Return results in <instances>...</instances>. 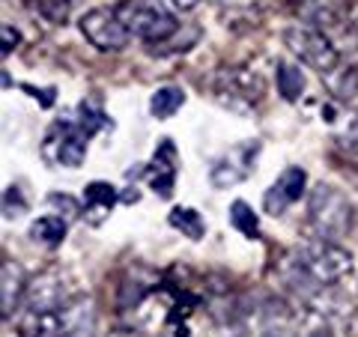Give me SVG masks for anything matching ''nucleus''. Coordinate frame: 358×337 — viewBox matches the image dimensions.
<instances>
[{"instance_id":"obj_1","label":"nucleus","mask_w":358,"mask_h":337,"mask_svg":"<svg viewBox=\"0 0 358 337\" xmlns=\"http://www.w3.org/2000/svg\"><path fill=\"white\" fill-rule=\"evenodd\" d=\"M281 272H284L287 287H293L301 299H308L310 293L338 284V280L350 275L352 254L334 239L317 236V239H308L289 251Z\"/></svg>"},{"instance_id":"obj_2","label":"nucleus","mask_w":358,"mask_h":337,"mask_svg":"<svg viewBox=\"0 0 358 337\" xmlns=\"http://www.w3.org/2000/svg\"><path fill=\"white\" fill-rule=\"evenodd\" d=\"M308 218H310V227L317 230V236L343 239L355 224V206L343 191L320 182V185H313L308 194Z\"/></svg>"},{"instance_id":"obj_3","label":"nucleus","mask_w":358,"mask_h":337,"mask_svg":"<svg viewBox=\"0 0 358 337\" xmlns=\"http://www.w3.org/2000/svg\"><path fill=\"white\" fill-rule=\"evenodd\" d=\"M117 13L126 21L131 36H138L150 45H162L179 30L173 9L164 0H122Z\"/></svg>"},{"instance_id":"obj_4","label":"nucleus","mask_w":358,"mask_h":337,"mask_svg":"<svg viewBox=\"0 0 358 337\" xmlns=\"http://www.w3.org/2000/svg\"><path fill=\"white\" fill-rule=\"evenodd\" d=\"M284 45L301 63L310 66V69L320 75L334 72L341 63V48L322 30L310 27V24H293L284 33Z\"/></svg>"},{"instance_id":"obj_5","label":"nucleus","mask_w":358,"mask_h":337,"mask_svg":"<svg viewBox=\"0 0 358 337\" xmlns=\"http://www.w3.org/2000/svg\"><path fill=\"white\" fill-rule=\"evenodd\" d=\"M212 93H215V99L224 108L248 114V110H254L263 102L266 84H263V78L251 69H221L212 78Z\"/></svg>"},{"instance_id":"obj_6","label":"nucleus","mask_w":358,"mask_h":337,"mask_svg":"<svg viewBox=\"0 0 358 337\" xmlns=\"http://www.w3.org/2000/svg\"><path fill=\"white\" fill-rule=\"evenodd\" d=\"M87 141L90 134L72 120H60L45 131L42 138V159L54 164V167H66V171H75L81 167L87 159Z\"/></svg>"},{"instance_id":"obj_7","label":"nucleus","mask_w":358,"mask_h":337,"mask_svg":"<svg viewBox=\"0 0 358 337\" xmlns=\"http://www.w3.org/2000/svg\"><path fill=\"white\" fill-rule=\"evenodd\" d=\"M81 33L84 39L99 51H122L131 39L126 21L120 18L117 9H90L81 18Z\"/></svg>"},{"instance_id":"obj_8","label":"nucleus","mask_w":358,"mask_h":337,"mask_svg":"<svg viewBox=\"0 0 358 337\" xmlns=\"http://www.w3.org/2000/svg\"><path fill=\"white\" fill-rule=\"evenodd\" d=\"M257 152H260V143L257 141H245V143H236L233 150H227L209 171L212 185L215 188H230V185H239L242 179H248L251 171H254Z\"/></svg>"},{"instance_id":"obj_9","label":"nucleus","mask_w":358,"mask_h":337,"mask_svg":"<svg viewBox=\"0 0 358 337\" xmlns=\"http://www.w3.org/2000/svg\"><path fill=\"white\" fill-rule=\"evenodd\" d=\"M72 296L75 293L69 289V280H66V275L57 272V268H48V272L36 275L27 284L24 308H30V310H60Z\"/></svg>"},{"instance_id":"obj_10","label":"nucleus","mask_w":358,"mask_h":337,"mask_svg":"<svg viewBox=\"0 0 358 337\" xmlns=\"http://www.w3.org/2000/svg\"><path fill=\"white\" fill-rule=\"evenodd\" d=\"M305 182H308V173L301 167H287V171L268 185L266 197H263V206L268 215H284V212L296 203V200L305 194Z\"/></svg>"},{"instance_id":"obj_11","label":"nucleus","mask_w":358,"mask_h":337,"mask_svg":"<svg viewBox=\"0 0 358 337\" xmlns=\"http://www.w3.org/2000/svg\"><path fill=\"white\" fill-rule=\"evenodd\" d=\"M60 337H96V305L84 293H75L60 308Z\"/></svg>"},{"instance_id":"obj_12","label":"nucleus","mask_w":358,"mask_h":337,"mask_svg":"<svg viewBox=\"0 0 358 337\" xmlns=\"http://www.w3.org/2000/svg\"><path fill=\"white\" fill-rule=\"evenodd\" d=\"M176 150H173V143L171 141H162V147L159 152L152 155V162H150V171H147V179H150V185L159 191L162 197H171L173 194V182H176Z\"/></svg>"},{"instance_id":"obj_13","label":"nucleus","mask_w":358,"mask_h":337,"mask_svg":"<svg viewBox=\"0 0 358 337\" xmlns=\"http://www.w3.org/2000/svg\"><path fill=\"white\" fill-rule=\"evenodd\" d=\"M27 293V280H24V268L15 260H6L0 268V308H3V317L9 320L21 305V296Z\"/></svg>"},{"instance_id":"obj_14","label":"nucleus","mask_w":358,"mask_h":337,"mask_svg":"<svg viewBox=\"0 0 358 337\" xmlns=\"http://www.w3.org/2000/svg\"><path fill=\"white\" fill-rule=\"evenodd\" d=\"M117 197L120 194H117L114 185H108V182H90L84 188V218L90 224H102L110 215V209H114Z\"/></svg>"},{"instance_id":"obj_15","label":"nucleus","mask_w":358,"mask_h":337,"mask_svg":"<svg viewBox=\"0 0 358 337\" xmlns=\"http://www.w3.org/2000/svg\"><path fill=\"white\" fill-rule=\"evenodd\" d=\"M18 334L21 337H60V310H30V308H24Z\"/></svg>"},{"instance_id":"obj_16","label":"nucleus","mask_w":358,"mask_h":337,"mask_svg":"<svg viewBox=\"0 0 358 337\" xmlns=\"http://www.w3.org/2000/svg\"><path fill=\"white\" fill-rule=\"evenodd\" d=\"M66 230H69L66 218H60V215H39L36 221L30 224V239L45 245V248H57V245H63V239H66Z\"/></svg>"},{"instance_id":"obj_17","label":"nucleus","mask_w":358,"mask_h":337,"mask_svg":"<svg viewBox=\"0 0 358 337\" xmlns=\"http://www.w3.org/2000/svg\"><path fill=\"white\" fill-rule=\"evenodd\" d=\"M182 105H185L182 87L167 84V87H159V89L152 93V99H150V114H152L155 120H171Z\"/></svg>"},{"instance_id":"obj_18","label":"nucleus","mask_w":358,"mask_h":337,"mask_svg":"<svg viewBox=\"0 0 358 337\" xmlns=\"http://www.w3.org/2000/svg\"><path fill=\"white\" fill-rule=\"evenodd\" d=\"M167 221H171V227H176L179 233H185L192 242H200L206 233V224H203V215L188 206H176L171 215H167Z\"/></svg>"},{"instance_id":"obj_19","label":"nucleus","mask_w":358,"mask_h":337,"mask_svg":"<svg viewBox=\"0 0 358 337\" xmlns=\"http://www.w3.org/2000/svg\"><path fill=\"white\" fill-rule=\"evenodd\" d=\"M301 89H305V75H301V69L281 60L278 63V93H281L287 102H299Z\"/></svg>"},{"instance_id":"obj_20","label":"nucleus","mask_w":358,"mask_h":337,"mask_svg":"<svg viewBox=\"0 0 358 337\" xmlns=\"http://www.w3.org/2000/svg\"><path fill=\"white\" fill-rule=\"evenodd\" d=\"M230 224L242 236H248V239H257V236H260V218H257V212L248 203H245V200H233V206H230Z\"/></svg>"},{"instance_id":"obj_21","label":"nucleus","mask_w":358,"mask_h":337,"mask_svg":"<svg viewBox=\"0 0 358 337\" xmlns=\"http://www.w3.org/2000/svg\"><path fill=\"white\" fill-rule=\"evenodd\" d=\"M78 126H81L90 138H93V134H99L102 129H110V120H108L105 110L96 108L93 102H81V105H78Z\"/></svg>"},{"instance_id":"obj_22","label":"nucleus","mask_w":358,"mask_h":337,"mask_svg":"<svg viewBox=\"0 0 358 337\" xmlns=\"http://www.w3.org/2000/svg\"><path fill=\"white\" fill-rule=\"evenodd\" d=\"M30 9L48 24H60V21H66V13H69V0H30Z\"/></svg>"},{"instance_id":"obj_23","label":"nucleus","mask_w":358,"mask_h":337,"mask_svg":"<svg viewBox=\"0 0 358 337\" xmlns=\"http://www.w3.org/2000/svg\"><path fill=\"white\" fill-rule=\"evenodd\" d=\"M24 209H27V200L21 197V191L18 188H6V194H3V218L15 221V218L24 215Z\"/></svg>"},{"instance_id":"obj_24","label":"nucleus","mask_w":358,"mask_h":337,"mask_svg":"<svg viewBox=\"0 0 358 337\" xmlns=\"http://www.w3.org/2000/svg\"><path fill=\"white\" fill-rule=\"evenodd\" d=\"M221 6H227L230 13H239V15H251V9H257L263 0H218Z\"/></svg>"},{"instance_id":"obj_25","label":"nucleus","mask_w":358,"mask_h":337,"mask_svg":"<svg viewBox=\"0 0 358 337\" xmlns=\"http://www.w3.org/2000/svg\"><path fill=\"white\" fill-rule=\"evenodd\" d=\"M0 33H3V57H6V54L18 45V30L13 24H3V27H0Z\"/></svg>"},{"instance_id":"obj_26","label":"nucleus","mask_w":358,"mask_h":337,"mask_svg":"<svg viewBox=\"0 0 358 337\" xmlns=\"http://www.w3.org/2000/svg\"><path fill=\"white\" fill-rule=\"evenodd\" d=\"M341 141H343V147H346V150H350V152H358V117L352 120V126H350V131H346V134H343V138H341Z\"/></svg>"},{"instance_id":"obj_27","label":"nucleus","mask_w":358,"mask_h":337,"mask_svg":"<svg viewBox=\"0 0 358 337\" xmlns=\"http://www.w3.org/2000/svg\"><path fill=\"white\" fill-rule=\"evenodd\" d=\"M164 3L171 6L173 13H188V9H194V6L200 3V0H164Z\"/></svg>"},{"instance_id":"obj_28","label":"nucleus","mask_w":358,"mask_h":337,"mask_svg":"<svg viewBox=\"0 0 358 337\" xmlns=\"http://www.w3.org/2000/svg\"><path fill=\"white\" fill-rule=\"evenodd\" d=\"M114 337H131V334H114Z\"/></svg>"}]
</instances>
